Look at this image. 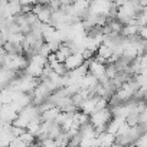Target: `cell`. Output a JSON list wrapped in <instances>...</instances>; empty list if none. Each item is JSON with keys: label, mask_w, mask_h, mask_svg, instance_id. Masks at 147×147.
Returning a JSON list of instances; mask_svg holds the SVG:
<instances>
[{"label": "cell", "mask_w": 147, "mask_h": 147, "mask_svg": "<svg viewBox=\"0 0 147 147\" xmlns=\"http://www.w3.org/2000/svg\"><path fill=\"white\" fill-rule=\"evenodd\" d=\"M39 143H40V147H58L56 141H55V140H52V138H49V137H46V138L40 140Z\"/></svg>", "instance_id": "obj_14"}, {"label": "cell", "mask_w": 147, "mask_h": 147, "mask_svg": "<svg viewBox=\"0 0 147 147\" xmlns=\"http://www.w3.org/2000/svg\"><path fill=\"white\" fill-rule=\"evenodd\" d=\"M49 53H51V49H49L48 43H46V42H43V45H42V46L39 48V51H38V55H40V56L46 58Z\"/></svg>", "instance_id": "obj_15"}, {"label": "cell", "mask_w": 147, "mask_h": 147, "mask_svg": "<svg viewBox=\"0 0 147 147\" xmlns=\"http://www.w3.org/2000/svg\"><path fill=\"white\" fill-rule=\"evenodd\" d=\"M128 130H130V127L125 124V121L120 125V128H118V131L115 133V136H127V133H128Z\"/></svg>", "instance_id": "obj_16"}, {"label": "cell", "mask_w": 147, "mask_h": 147, "mask_svg": "<svg viewBox=\"0 0 147 147\" xmlns=\"http://www.w3.org/2000/svg\"><path fill=\"white\" fill-rule=\"evenodd\" d=\"M58 114H59V110L56 107H51V108H48V110L40 113V121H49V123L55 121Z\"/></svg>", "instance_id": "obj_6"}, {"label": "cell", "mask_w": 147, "mask_h": 147, "mask_svg": "<svg viewBox=\"0 0 147 147\" xmlns=\"http://www.w3.org/2000/svg\"><path fill=\"white\" fill-rule=\"evenodd\" d=\"M58 2L61 3V6H69L75 2V0H58Z\"/></svg>", "instance_id": "obj_19"}, {"label": "cell", "mask_w": 147, "mask_h": 147, "mask_svg": "<svg viewBox=\"0 0 147 147\" xmlns=\"http://www.w3.org/2000/svg\"><path fill=\"white\" fill-rule=\"evenodd\" d=\"M125 124L128 125V127H134V125H137L138 124V114L137 113H130L127 117H125Z\"/></svg>", "instance_id": "obj_12"}, {"label": "cell", "mask_w": 147, "mask_h": 147, "mask_svg": "<svg viewBox=\"0 0 147 147\" xmlns=\"http://www.w3.org/2000/svg\"><path fill=\"white\" fill-rule=\"evenodd\" d=\"M20 5H26V6H33L38 3V0H19Z\"/></svg>", "instance_id": "obj_18"}, {"label": "cell", "mask_w": 147, "mask_h": 147, "mask_svg": "<svg viewBox=\"0 0 147 147\" xmlns=\"http://www.w3.org/2000/svg\"><path fill=\"white\" fill-rule=\"evenodd\" d=\"M62 63L65 65L66 71H72V69H75V68H78L80 65L84 63V58H82L81 53H71Z\"/></svg>", "instance_id": "obj_3"}, {"label": "cell", "mask_w": 147, "mask_h": 147, "mask_svg": "<svg viewBox=\"0 0 147 147\" xmlns=\"http://www.w3.org/2000/svg\"><path fill=\"white\" fill-rule=\"evenodd\" d=\"M49 66H51V69H52V72H55V74H58V75H66V68H65V65L62 63V62H58V61H55V62H52V63H48Z\"/></svg>", "instance_id": "obj_9"}, {"label": "cell", "mask_w": 147, "mask_h": 147, "mask_svg": "<svg viewBox=\"0 0 147 147\" xmlns=\"http://www.w3.org/2000/svg\"><path fill=\"white\" fill-rule=\"evenodd\" d=\"M123 123H124V120H121V118H111V120L108 121V124H107L105 131L115 136V133L118 131V128H120V125H121Z\"/></svg>", "instance_id": "obj_8"}, {"label": "cell", "mask_w": 147, "mask_h": 147, "mask_svg": "<svg viewBox=\"0 0 147 147\" xmlns=\"http://www.w3.org/2000/svg\"><path fill=\"white\" fill-rule=\"evenodd\" d=\"M133 147H147V136H146V133L141 134V136L133 143Z\"/></svg>", "instance_id": "obj_13"}, {"label": "cell", "mask_w": 147, "mask_h": 147, "mask_svg": "<svg viewBox=\"0 0 147 147\" xmlns=\"http://www.w3.org/2000/svg\"><path fill=\"white\" fill-rule=\"evenodd\" d=\"M97 100H98V97H97V95L85 98V100L82 101L81 107H80V111H82V113H85V114H88V115H90V114H91V113H94V110H95Z\"/></svg>", "instance_id": "obj_5"}, {"label": "cell", "mask_w": 147, "mask_h": 147, "mask_svg": "<svg viewBox=\"0 0 147 147\" xmlns=\"http://www.w3.org/2000/svg\"><path fill=\"white\" fill-rule=\"evenodd\" d=\"M29 124V121L25 118V117H22L19 113H18V117L12 121V125H15V127H19V128H25L26 130V125Z\"/></svg>", "instance_id": "obj_11"}, {"label": "cell", "mask_w": 147, "mask_h": 147, "mask_svg": "<svg viewBox=\"0 0 147 147\" xmlns=\"http://www.w3.org/2000/svg\"><path fill=\"white\" fill-rule=\"evenodd\" d=\"M138 124H147V110L138 113Z\"/></svg>", "instance_id": "obj_17"}, {"label": "cell", "mask_w": 147, "mask_h": 147, "mask_svg": "<svg viewBox=\"0 0 147 147\" xmlns=\"http://www.w3.org/2000/svg\"><path fill=\"white\" fill-rule=\"evenodd\" d=\"M51 0H38V3H42V5H48Z\"/></svg>", "instance_id": "obj_20"}, {"label": "cell", "mask_w": 147, "mask_h": 147, "mask_svg": "<svg viewBox=\"0 0 147 147\" xmlns=\"http://www.w3.org/2000/svg\"><path fill=\"white\" fill-rule=\"evenodd\" d=\"M53 53H55V56H56V61H58V62H63V61L71 55V49H69L65 43H62V45H61V46H59Z\"/></svg>", "instance_id": "obj_7"}, {"label": "cell", "mask_w": 147, "mask_h": 147, "mask_svg": "<svg viewBox=\"0 0 147 147\" xmlns=\"http://www.w3.org/2000/svg\"><path fill=\"white\" fill-rule=\"evenodd\" d=\"M134 2H138V0H134Z\"/></svg>", "instance_id": "obj_22"}, {"label": "cell", "mask_w": 147, "mask_h": 147, "mask_svg": "<svg viewBox=\"0 0 147 147\" xmlns=\"http://www.w3.org/2000/svg\"><path fill=\"white\" fill-rule=\"evenodd\" d=\"M32 13L38 18V20L40 23H49L51 20V15L52 10L49 9L48 5H42V3H36L32 6Z\"/></svg>", "instance_id": "obj_1"}, {"label": "cell", "mask_w": 147, "mask_h": 147, "mask_svg": "<svg viewBox=\"0 0 147 147\" xmlns=\"http://www.w3.org/2000/svg\"><path fill=\"white\" fill-rule=\"evenodd\" d=\"M18 138H19L23 144H26V146H30V144H32V143H35V140H36V137H35V136H32V134H30L29 131H26V130H25V131H23Z\"/></svg>", "instance_id": "obj_10"}, {"label": "cell", "mask_w": 147, "mask_h": 147, "mask_svg": "<svg viewBox=\"0 0 147 147\" xmlns=\"http://www.w3.org/2000/svg\"><path fill=\"white\" fill-rule=\"evenodd\" d=\"M110 2H111V3H115V2H118V0H110Z\"/></svg>", "instance_id": "obj_21"}, {"label": "cell", "mask_w": 147, "mask_h": 147, "mask_svg": "<svg viewBox=\"0 0 147 147\" xmlns=\"http://www.w3.org/2000/svg\"><path fill=\"white\" fill-rule=\"evenodd\" d=\"M18 117V111L13 108L12 104H3L0 107V120L3 123H12Z\"/></svg>", "instance_id": "obj_2"}, {"label": "cell", "mask_w": 147, "mask_h": 147, "mask_svg": "<svg viewBox=\"0 0 147 147\" xmlns=\"http://www.w3.org/2000/svg\"><path fill=\"white\" fill-rule=\"evenodd\" d=\"M95 138H97L100 147H111V144L115 141V136L111 134V133H107V131H102V133L97 134Z\"/></svg>", "instance_id": "obj_4"}]
</instances>
